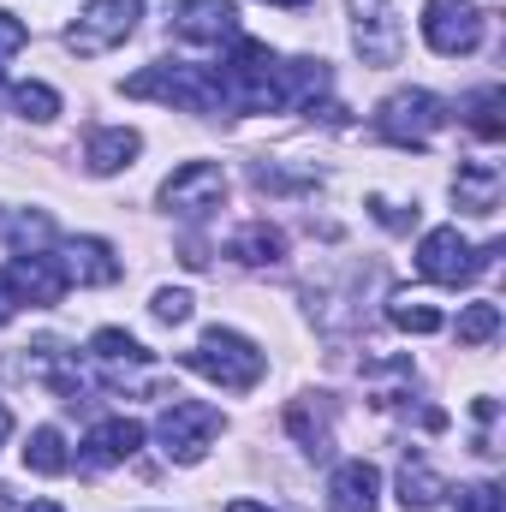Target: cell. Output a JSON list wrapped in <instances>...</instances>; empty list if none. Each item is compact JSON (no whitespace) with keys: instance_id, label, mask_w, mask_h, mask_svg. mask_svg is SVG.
I'll list each match as a JSON object with an SVG mask.
<instances>
[{"instance_id":"14","label":"cell","mask_w":506,"mask_h":512,"mask_svg":"<svg viewBox=\"0 0 506 512\" xmlns=\"http://www.w3.org/2000/svg\"><path fill=\"white\" fill-rule=\"evenodd\" d=\"M453 197L465 215H495L501 209V167L495 161H465L453 179Z\"/></svg>"},{"instance_id":"3","label":"cell","mask_w":506,"mask_h":512,"mask_svg":"<svg viewBox=\"0 0 506 512\" xmlns=\"http://www.w3.org/2000/svg\"><path fill=\"white\" fill-rule=\"evenodd\" d=\"M495 256H501V239H489V245H465L459 227H435V233H423V245H417V274L435 280V286H453V292H459V286H471L477 274H489Z\"/></svg>"},{"instance_id":"29","label":"cell","mask_w":506,"mask_h":512,"mask_svg":"<svg viewBox=\"0 0 506 512\" xmlns=\"http://www.w3.org/2000/svg\"><path fill=\"white\" fill-rule=\"evenodd\" d=\"M24 42H30V30H24L12 12H0V60H6V54H18Z\"/></svg>"},{"instance_id":"30","label":"cell","mask_w":506,"mask_h":512,"mask_svg":"<svg viewBox=\"0 0 506 512\" xmlns=\"http://www.w3.org/2000/svg\"><path fill=\"white\" fill-rule=\"evenodd\" d=\"M12 310H18V298H12V292H6V280H0V328L12 322Z\"/></svg>"},{"instance_id":"15","label":"cell","mask_w":506,"mask_h":512,"mask_svg":"<svg viewBox=\"0 0 506 512\" xmlns=\"http://www.w3.org/2000/svg\"><path fill=\"white\" fill-rule=\"evenodd\" d=\"M137 149H143V137L131 126H102L90 131V143H84V161H90V173H120V167H131L137 161Z\"/></svg>"},{"instance_id":"26","label":"cell","mask_w":506,"mask_h":512,"mask_svg":"<svg viewBox=\"0 0 506 512\" xmlns=\"http://www.w3.org/2000/svg\"><path fill=\"white\" fill-rule=\"evenodd\" d=\"M191 304H197V298H191L185 286H161L149 310H155V322H191Z\"/></svg>"},{"instance_id":"24","label":"cell","mask_w":506,"mask_h":512,"mask_svg":"<svg viewBox=\"0 0 506 512\" xmlns=\"http://www.w3.org/2000/svg\"><path fill=\"white\" fill-rule=\"evenodd\" d=\"M286 429L298 435V447H304V453H316V459H328V447H334V435H328V423H322V417H316L310 405H292V411H286Z\"/></svg>"},{"instance_id":"32","label":"cell","mask_w":506,"mask_h":512,"mask_svg":"<svg viewBox=\"0 0 506 512\" xmlns=\"http://www.w3.org/2000/svg\"><path fill=\"white\" fill-rule=\"evenodd\" d=\"M6 435H12V411L0 405V441H6Z\"/></svg>"},{"instance_id":"1","label":"cell","mask_w":506,"mask_h":512,"mask_svg":"<svg viewBox=\"0 0 506 512\" xmlns=\"http://www.w3.org/2000/svg\"><path fill=\"white\" fill-rule=\"evenodd\" d=\"M126 96H137V102H167V108H191V114H215L221 108V78H215V66L155 60L137 78H126Z\"/></svg>"},{"instance_id":"16","label":"cell","mask_w":506,"mask_h":512,"mask_svg":"<svg viewBox=\"0 0 506 512\" xmlns=\"http://www.w3.org/2000/svg\"><path fill=\"white\" fill-rule=\"evenodd\" d=\"M280 256H286V233H280V227H268V221H251V227H239V233H233V262H245V268L280 262Z\"/></svg>"},{"instance_id":"34","label":"cell","mask_w":506,"mask_h":512,"mask_svg":"<svg viewBox=\"0 0 506 512\" xmlns=\"http://www.w3.org/2000/svg\"><path fill=\"white\" fill-rule=\"evenodd\" d=\"M36 512H60V507H36Z\"/></svg>"},{"instance_id":"22","label":"cell","mask_w":506,"mask_h":512,"mask_svg":"<svg viewBox=\"0 0 506 512\" xmlns=\"http://www.w3.org/2000/svg\"><path fill=\"white\" fill-rule=\"evenodd\" d=\"M387 322L405 328V334H441V328H447V316L429 310V304H417V298H393V304H387Z\"/></svg>"},{"instance_id":"33","label":"cell","mask_w":506,"mask_h":512,"mask_svg":"<svg viewBox=\"0 0 506 512\" xmlns=\"http://www.w3.org/2000/svg\"><path fill=\"white\" fill-rule=\"evenodd\" d=\"M268 6H304V0H268Z\"/></svg>"},{"instance_id":"23","label":"cell","mask_w":506,"mask_h":512,"mask_svg":"<svg viewBox=\"0 0 506 512\" xmlns=\"http://www.w3.org/2000/svg\"><path fill=\"white\" fill-rule=\"evenodd\" d=\"M501 334V304H465V316H459V346H489Z\"/></svg>"},{"instance_id":"25","label":"cell","mask_w":506,"mask_h":512,"mask_svg":"<svg viewBox=\"0 0 506 512\" xmlns=\"http://www.w3.org/2000/svg\"><path fill=\"white\" fill-rule=\"evenodd\" d=\"M12 108H18L24 120H36V126H48V120L60 114V96H54L48 84H12Z\"/></svg>"},{"instance_id":"27","label":"cell","mask_w":506,"mask_h":512,"mask_svg":"<svg viewBox=\"0 0 506 512\" xmlns=\"http://www.w3.org/2000/svg\"><path fill=\"white\" fill-rule=\"evenodd\" d=\"M453 512H506V495L495 483H471V489H459Z\"/></svg>"},{"instance_id":"4","label":"cell","mask_w":506,"mask_h":512,"mask_svg":"<svg viewBox=\"0 0 506 512\" xmlns=\"http://www.w3.org/2000/svg\"><path fill=\"white\" fill-rule=\"evenodd\" d=\"M447 120H453L447 102L429 96V90H393L376 108V131L387 143H399V149H429V137L447 126Z\"/></svg>"},{"instance_id":"2","label":"cell","mask_w":506,"mask_h":512,"mask_svg":"<svg viewBox=\"0 0 506 512\" xmlns=\"http://www.w3.org/2000/svg\"><path fill=\"white\" fill-rule=\"evenodd\" d=\"M185 370H197L203 382L227 387V393H245V387L262 382V370H268V358L256 352L245 334H233V328H209L191 352H185Z\"/></svg>"},{"instance_id":"8","label":"cell","mask_w":506,"mask_h":512,"mask_svg":"<svg viewBox=\"0 0 506 512\" xmlns=\"http://www.w3.org/2000/svg\"><path fill=\"white\" fill-rule=\"evenodd\" d=\"M221 203H227V173L215 161H185V167H173L161 179V209H173V215L197 221V215H209Z\"/></svg>"},{"instance_id":"19","label":"cell","mask_w":506,"mask_h":512,"mask_svg":"<svg viewBox=\"0 0 506 512\" xmlns=\"http://www.w3.org/2000/svg\"><path fill=\"white\" fill-rule=\"evenodd\" d=\"M24 465L36 471V477H66V435L54 429V423H42V429H30V441H24Z\"/></svg>"},{"instance_id":"9","label":"cell","mask_w":506,"mask_h":512,"mask_svg":"<svg viewBox=\"0 0 506 512\" xmlns=\"http://www.w3.org/2000/svg\"><path fill=\"white\" fill-rule=\"evenodd\" d=\"M0 280H6V292L18 298V304H60L66 298V286H72V274H66V262L60 256H12L6 268H0Z\"/></svg>"},{"instance_id":"31","label":"cell","mask_w":506,"mask_h":512,"mask_svg":"<svg viewBox=\"0 0 506 512\" xmlns=\"http://www.w3.org/2000/svg\"><path fill=\"white\" fill-rule=\"evenodd\" d=\"M227 512H274V507H262V501H233Z\"/></svg>"},{"instance_id":"6","label":"cell","mask_w":506,"mask_h":512,"mask_svg":"<svg viewBox=\"0 0 506 512\" xmlns=\"http://www.w3.org/2000/svg\"><path fill=\"white\" fill-rule=\"evenodd\" d=\"M137 18H143V0H90L78 12V24L66 30V48L78 60H96V54H108V48L126 42L131 30H137Z\"/></svg>"},{"instance_id":"18","label":"cell","mask_w":506,"mask_h":512,"mask_svg":"<svg viewBox=\"0 0 506 512\" xmlns=\"http://www.w3.org/2000/svg\"><path fill=\"white\" fill-rule=\"evenodd\" d=\"M441 495H447V483H441L423 459H405V465H399V507L405 512H429Z\"/></svg>"},{"instance_id":"20","label":"cell","mask_w":506,"mask_h":512,"mask_svg":"<svg viewBox=\"0 0 506 512\" xmlns=\"http://www.w3.org/2000/svg\"><path fill=\"white\" fill-rule=\"evenodd\" d=\"M90 358H102V364H114V370H120V364H149V346H137V340H131L126 328H96V334H90Z\"/></svg>"},{"instance_id":"5","label":"cell","mask_w":506,"mask_h":512,"mask_svg":"<svg viewBox=\"0 0 506 512\" xmlns=\"http://www.w3.org/2000/svg\"><path fill=\"white\" fill-rule=\"evenodd\" d=\"M155 435H161V453H167V459L197 465V459L209 453V441L221 435V411H215V405H203V399H173V405L161 411Z\"/></svg>"},{"instance_id":"17","label":"cell","mask_w":506,"mask_h":512,"mask_svg":"<svg viewBox=\"0 0 506 512\" xmlns=\"http://www.w3.org/2000/svg\"><path fill=\"white\" fill-rule=\"evenodd\" d=\"M66 274H78L84 286H114V280H120V262H114V251H108V239H78Z\"/></svg>"},{"instance_id":"11","label":"cell","mask_w":506,"mask_h":512,"mask_svg":"<svg viewBox=\"0 0 506 512\" xmlns=\"http://www.w3.org/2000/svg\"><path fill=\"white\" fill-rule=\"evenodd\" d=\"M173 36H185V42H233L239 36V6L233 0H179L173 6Z\"/></svg>"},{"instance_id":"13","label":"cell","mask_w":506,"mask_h":512,"mask_svg":"<svg viewBox=\"0 0 506 512\" xmlns=\"http://www.w3.org/2000/svg\"><path fill=\"white\" fill-rule=\"evenodd\" d=\"M376 495H381V471L370 459H346L328 477V512H376Z\"/></svg>"},{"instance_id":"21","label":"cell","mask_w":506,"mask_h":512,"mask_svg":"<svg viewBox=\"0 0 506 512\" xmlns=\"http://www.w3.org/2000/svg\"><path fill=\"white\" fill-rule=\"evenodd\" d=\"M465 114H471V131H477L483 143H501V131H506V120H501V84L477 90V96L465 102Z\"/></svg>"},{"instance_id":"28","label":"cell","mask_w":506,"mask_h":512,"mask_svg":"<svg viewBox=\"0 0 506 512\" xmlns=\"http://www.w3.org/2000/svg\"><path fill=\"white\" fill-rule=\"evenodd\" d=\"M370 215H376L387 233H411V227H417V203L399 209V203H387V197H370Z\"/></svg>"},{"instance_id":"10","label":"cell","mask_w":506,"mask_h":512,"mask_svg":"<svg viewBox=\"0 0 506 512\" xmlns=\"http://www.w3.org/2000/svg\"><path fill=\"white\" fill-rule=\"evenodd\" d=\"M352 12H358V54L370 66H399L405 30L393 18V0H352Z\"/></svg>"},{"instance_id":"7","label":"cell","mask_w":506,"mask_h":512,"mask_svg":"<svg viewBox=\"0 0 506 512\" xmlns=\"http://www.w3.org/2000/svg\"><path fill=\"white\" fill-rule=\"evenodd\" d=\"M483 30H489V12H483L477 0H429V6H423V42H429L435 54H447V60L477 54Z\"/></svg>"},{"instance_id":"12","label":"cell","mask_w":506,"mask_h":512,"mask_svg":"<svg viewBox=\"0 0 506 512\" xmlns=\"http://www.w3.org/2000/svg\"><path fill=\"white\" fill-rule=\"evenodd\" d=\"M143 447V423L137 417H108V423H96L90 429V441H84V453H78V471H108V465H126L131 453Z\"/></svg>"}]
</instances>
